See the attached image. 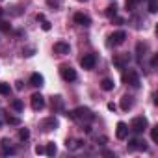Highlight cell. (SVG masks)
<instances>
[{
    "mask_svg": "<svg viewBox=\"0 0 158 158\" xmlns=\"http://www.w3.org/2000/svg\"><path fill=\"white\" fill-rule=\"evenodd\" d=\"M65 115H67L69 119L78 121V123H91V121L95 119V114H93L88 106H78V108L73 110V112H65Z\"/></svg>",
    "mask_w": 158,
    "mask_h": 158,
    "instance_id": "cell-1",
    "label": "cell"
},
{
    "mask_svg": "<svg viewBox=\"0 0 158 158\" xmlns=\"http://www.w3.org/2000/svg\"><path fill=\"white\" fill-rule=\"evenodd\" d=\"M147 127H149V121H147V117L145 115H138V117H134L132 119V123H130V130L134 132V134H141V132H145L147 130Z\"/></svg>",
    "mask_w": 158,
    "mask_h": 158,
    "instance_id": "cell-2",
    "label": "cell"
},
{
    "mask_svg": "<svg viewBox=\"0 0 158 158\" xmlns=\"http://www.w3.org/2000/svg\"><path fill=\"white\" fill-rule=\"evenodd\" d=\"M123 82L127 84V86H132V88H139V76H138V73L134 71V69H127L125 67V73H123Z\"/></svg>",
    "mask_w": 158,
    "mask_h": 158,
    "instance_id": "cell-3",
    "label": "cell"
},
{
    "mask_svg": "<svg viewBox=\"0 0 158 158\" xmlns=\"http://www.w3.org/2000/svg\"><path fill=\"white\" fill-rule=\"evenodd\" d=\"M125 39H127V32L125 30H117V32H114L108 37V47H119V45L125 43Z\"/></svg>",
    "mask_w": 158,
    "mask_h": 158,
    "instance_id": "cell-4",
    "label": "cell"
},
{
    "mask_svg": "<svg viewBox=\"0 0 158 158\" xmlns=\"http://www.w3.org/2000/svg\"><path fill=\"white\" fill-rule=\"evenodd\" d=\"M60 74L65 82H74L76 80V71L71 67V65H61L60 67Z\"/></svg>",
    "mask_w": 158,
    "mask_h": 158,
    "instance_id": "cell-5",
    "label": "cell"
},
{
    "mask_svg": "<svg viewBox=\"0 0 158 158\" xmlns=\"http://www.w3.org/2000/svg\"><path fill=\"white\" fill-rule=\"evenodd\" d=\"M30 104H32V108H34L35 112H39V110L45 108V97H43L41 93H34V95L30 97Z\"/></svg>",
    "mask_w": 158,
    "mask_h": 158,
    "instance_id": "cell-6",
    "label": "cell"
},
{
    "mask_svg": "<svg viewBox=\"0 0 158 158\" xmlns=\"http://www.w3.org/2000/svg\"><path fill=\"white\" fill-rule=\"evenodd\" d=\"M95 63H97V56H95V54H86L84 58H80V65H82V69H86V71L93 69Z\"/></svg>",
    "mask_w": 158,
    "mask_h": 158,
    "instance_id": "cell-7",
    "label": "cell"
},
{
    "mask_svg": "<svg viewBox=\"0 0 158 158\" xmlns=\"http://www.w3.org/2000/svg\"><path fill=\"white\" fill-rule=\"evenodd\" d=\"M41 128H43L45 132H50V130H56V128H58V119H56L54 115H50V117H47V119H43V121H41Z\"/></svg>",
    "mask_w": 158,
    "mask_h": 158,
    "instance_id": "cell-8",
    "label": "cell"
},
{
    "mask_svg": "<svg viewBox=\"0 0 158 158\" xmlns=\"http://www.w3.org/2000/svg\"><path fill=\"white\" fill-rule=\"evenodd\" d=\"M128 125L127 123H123V121H119L117 123V127H115V138L117 139H127L128 138Z\"/></svg>",
    "mask_w": 158,
    "mask_h": 158,
    "instance_id": "cell-9",
    "label": "cell"
},
{
    "mask_svg": "<svg viewBox=\"0 0 158 158\" xmlns=\"http://www.w3.org/2000/svg\"><path fill=\"white\" fill-rule=\"evenodd\" d=\"M69 50H71L69 43H65V41H56L54 43V52L56 54H69Z\"/></svg>",
    "mask_w": 158,
    "mask_h": 158,
    "instance_id": "cell-10",
    "label": "cell"
},
{
    "mask_svg": "<svg viewBox=\"0 0 158 158\" xmlns=\"http://www.w3.org/2000/svg\"><path fill=\"white\" fill-rule=\"evenodd\" d=\"M74 23L76 24H80V26H89L91 24V19L88 17V15H84V13H74Z\"/></svg>",
    "mask_w": 158,
    "mask_h": 158,
    "instance_id": "cell-11",
    "label": "cell"
},
{
    "mask_svg": "<svg viewBox=\"0 0 158 158\" xmlns=\"http://www.w3.org/2000/svg\"><path fill=\"white\" fill-rule=\"evenodd\" d=\"M45 84V78H43V74H39V73H34L32 76H30V86H34V88H41Z\"/></svg>",
    "mask_w": 158,
    "mask_h": 158,
    "instance_id": "cell-12",
    "label": "cell"
},
{
    "mask_svg": "<svg viewBox=\"0 0 158 158\" xmlns=\"http://www.w3.org/2000/svg\"><path fill=\"white\" fill-rule=\"evenodd\" d=\"M127 63H128V56H127V54H123V56L119 54V56H115V58H114V65H115L117 69H125V67H127Z\"/></svg>",
    "mask_w": 158,
    "mask_h": 158,
    "instance_id": "cell-13",
    "label": "cell"
},
{
    "mask_svg": "<svg viewBox=\"0 0 158 158\" xmlns=\"http://www.w3.org/2000/svg\"><path fill=\"white\" fill-rule=\"evenodd\" d=\"M132 106H134V97H132V95H125V97L121 99V110L128 112Z\"/></svg>",
    "mask_w": 158,
    "mask_h": 158,
    "instance_id": "cell-14",
    "label": "cell"
},
{
    "mask_svg": "<svg viewBox=\"0 0 158 158\" xmlns=\"http://www.w3.org/2000/svg\"><path fill=\"white\" fill-rule=\"evenodd\" d=\"M0 143H2V149H4V154H15V152H17V149H15V147H11V145H10V143H11V141H10V139H8V138H4V139H2V141H0Z\"/></svg>",
    "mask_w": 158,
    "mask_h": 158,
    "instance_id": "cell-15",
    "label": "cell"
},
{
    "mask_svg": "<svg viewBox=\"0 0 158 158\" xmlns=\"http://www.w3.org/2000/svg\"><path fill=\"white\" fill-rule=\"evenodd\" d=\"M149 50V45L147 43H138V47H136V52H138V61H141V58L145 56V52Z\"/></svg>",
    "mask_w": 158,
    "mask_h": 158,
    "instance_id": "cell-16",
    "label": "cell"
},
{
    "mask_svg": "<svg viewBox=\"0 0 158 158\" xmlns=\"http://www.w3.org/2000/svg\"><path fill=\"white\" fill-rule=\"evenodd\" d=\"M61 108H63V99H61L60 95L52 97V110H54V112H58V110H61Z\"/></svg>",
    "mask_w": 158,
    "mask_h": 158,
    "instance_id": "cell-17",
    "label": "cell"
},
{
    "mask_svg": "<svg viewBox=\"0 0 158 158\" xmlns=\"http://www.w3.org/2000/svg\"><path fill=\"white\" fill-rule=\"evenodd\" d=\"M114 80H112V78H102V82H101V88L104 89V91H112L114 89Z\"/></svg>",
    "mask_w": 158,
    "mask_h": 158,
    "instance_id": "cell-18",
    "label": "cell"
},
{
    "mask_svg": "<svg viewBox=\"0 0 158 158\" xmlns=\"http://www.w3.org/2000/svg\"><path fill=\"white\" fill-rule=\"evenodd\" d=\"M58 152V147H56V143L54 141H48L47 143V147H45V154H48V156H54Z\"/></svg>",
    "mask_w": 158,
    "mask_h": 158,
    "instance_id": "cell-19",
    "label": "cell"
},
{
    "mask_svg": "<svg viewBox=\"0 0 158 158\" xmlns=\"http://www.w3.org/2000/svg\"><path fill=\"white\" fill-rule=\"evenodd\" d=\"M82 139H67V149H71V151H74V149H78V147H82Z\"/></svg>",
    "mask_w": 158,
    "mask_h": 158,
    "instance_id": "cell-20",
    "label": "cell"
},
{
    "mask_svg": "<svg viewBox=\"0 0 158 158\" xmlns=\"http://www.w3.org/2000/svg\"><path fill=\"white\" fill-rule=\"evenodd\" d=\"M104 15H106V17H110V19H112V17H115V15H117V4H115V2H114V4H110V6L106 8Z\"/></svg>",
    "mask_w": 158,
    "mask_h": 158,
    "instance_id": "cell-21",
    "label": "cell"
},
{
    "mask_svg": "<svg viewBox=\"0 0 158 158\" xmlns=\"http://www.w3.org/2000/svg\"><path fill=\"white\" fill-rule=\"evenodd\" d=\"M11 93V88H10V84H6V82H0V95H10Z\"/></svg>",
    "mask_w": 158,
    "mask_h": 158,
    "instance_id": "cell-22",
    "label": "cell"
},
{
    "mask_svg": "<svg viewBox=\"0 0 158 158\" xmlns=\"http://www.w3.org/2000/svg\"><path fill=\"white\" fill-rule=\"evenodd\" d=\"M11 108H13L15 112H23V108H24V104H23V101H21V99H15V101L11 102Z\"/></svg>",
    "mask_w": 158,
    "mask_h": 158,
    "instance_id": "cell-23",
    "label": "cell"
},
{
    "mask_svg": "<svg viewBox=\"0 0 158 158\" xmlns=\"http://www.w3.org/2000/svg\"><path fill=\"white\" fill-rule=\"evenodd\" d=\"M30 138V130L28 128H19V139L21 141H26Z\"/></svg>",
    "mask_w": 158,
    "mask_h": 158,
    "instance_id": "cell-24",
    "label": "cell"
},
{
    "mask_svg": "<svg viewBox=\"0 0 158 158\" xmlns=\"http://www.w3.org/2000/svg\"><path fill=\"white\" fill-rule=\"evenodd\" d=\"M138 143H139V139L132 138V139H128V145H127V149L132 152V151H136V149H138Z\"/></svg>",
    "mask_w": 158,
    "mask_h": 158,
    "instance_id": "cell-25",
    "label": "cell"
},
{
    "mask_svg": "<svg viewBox=\"0 0 158 158\" xmlns=\"http://www.w3.org/2000/svg\"><path fill=\"white\" fill-rule=\"evenodd\" d=\"M149 13H156L158 11V0H149Z\"/></svg>",
    "mask_w": 158,
    "mask_h": 158,
    "instance_id": "cell-26",
    "label": "cell"
},
{
    "mask_svg": "<svg viewBox=\"0 0 158 158\" xmlns=\"http://www.w3.org/2000/svg\"><path fill=\"white\" fill-rule=\"evenodd\" d=\"M151 139H152L154 143L158 141V127H152V128H151Z\"/></svg>",
    "mask_w": 158,
    "mask_h": 158,
    "instance_id": "cell-27",
    "label": "cell"
},
{
    "mask_svg": "<svg viewBox=\"0 0 158 158\" xmlns=\"http://www.w3.org/2000/svg\"><path fill=\"white\" fill-rule=\"evenodd\" d=\"M6 121H8L10 125H21V119H19V117H11V115H8Z\"/></svg>",
    "mask_w": 158,
    "mask_h": 158,
    "instance_id": "cell-28",
    "label": "cell"
},
{
    "mask_svg": "<svg viewBox=\"0 0 158 158\" xmlns=\"http://www.w3.org/2000/svg\"><path fill=\"white\" fill-rule=\"evenodd\" d=\"M139 2V0H127L125 2V6H127V10H134V6Z\"/></svg>",
    "mask_w": 158,
    "mask_h": 158,
    "instance_id": "cell-29",
    "label": "cell"
},
{
    "mask_svg": "<svg viewBox=\"0 0 158 158\" xmlns=\"http://www.w3.org/2000/svg\"><path fill=\"white\" fill-rule=\"evenodd\" d=\"M10 28H11V26H10L8 23H4V21H0V30H2V32H10Z\"/></svg>",
    "mask_w": 158,
    "mask_h": 158,
    "instance_id": "cell-30",
    "label": "cell"
},
{
    "mask_svg": "<svg viewBox=\"0 0 158 158\" xmlns=\"http://www.w3.org/2000/svg\"><path fill=\"white\" fill-rule=\"evenodd\" d=\"M41 28H43V30H45V32H48V30H50V28H52V24H50V23H48V21H43V23H41Z\"/></svg>",
    "mask_w": 158,
    "mask_h": 158,
    "instance_id": "cell-31",
    "label": "cell"
},
{
    "mask_svg": "<svg viewBox=\"0 0 158 158\" xmlns=\"http://www.w3.org/2000/svg\"><path fill=\"white\" fill-rule=\"evenodd\" d=\"M35 48H23V56H34Z\"/></svg>",
    "mask_w": 158,
    "mask_h": 158,
    "instance_id": "cell-32",
    "label": "cell"
},
{
    "mask_svg": "<svg viewBox=\"0 0 158 158\" xmlns=\"http://www.w3.org/2000/svg\"><path fill=\"white\" fill-rule=\"evenodd\" d=\"M35 152H37V154H43V152H45V147H43V145H35Z\"/></svg>",
    "mask_w": 158,
    "mask_h": 158,
    "instance_id": "cell-33",
    "label": "cell"
},
{
    "mask_svg": "<svg viewBox=\"0 0 158 158\" xmlns=\"http://www.w3.org/2000/svg\"><path fill=\"white\" fill-rule=\"evenodd\" d=\"M15 88H17V89L21 91V89L24 88V82H21V80H17V82H15Z\"/></svg>",
    "mask_w": 158,
    "mask_h": 158,
    "instance_id": "cell-34",
    "label": "cell"
},
{
    "mask_svg": "<svg viewBox=\"0 0 158 158\" xmlns=\"http://www.w3.org/2000/svg\"><path fill=\"white\" fill-rule=\"evenodd\" d=\"M156 63H158V56L154 54V56H152V60H151V65H152V67H156Z\"/></svg>",
    "mask_w": 158,
    "mask_h": 158,
    "instance_id": "cell-35",
    "label": "cell"
},
{
    "mask_svg": "<svg viewBox=\"0 0 158 158\" xmlns=\"http://www.w3.org/2000/svg\"><path fill=\"white\" fill-rule=\"evenodd\" d=\"M108 110H110V112H115V110H117V106H115L114 102H108Z\"/></svg>",
    "mask_w": 158,
    "mask_h": 158,
    "instance_id": "cell-36",
    "label": "cell"
},
{
    "mask_svg": "<svg viewBox=\"0 0 158 158\" xmlns=\"http://www.w3.org/2000/svg\"><path fill=\"white\" fill-rule=\"evenodd\" d=\"M97 143H99V145H104V143H106V138H104V136L97 138Z\"/></svg>",
    "mask_w": 158,
    "mask_h": 158,
    "instance_id": "cell-37",
    "label": "cell"
},
{
    "mask_svg": "<svg viewBox=\"0 0 158 158\" xmlns=\"http://www.w3.org/2000/svg\"><path fill=\"white\" fill-rule=\"evenodd\" d=\"M35 19H37L39 23H43V21H45V15H43V13H37V15H35Z\"/></svg>",
    "mask_w": 158,
    "mask_h": 158,
    "instance_id": "cell-38",
    "label": "cell"
},
{
    "mask_svg": "<svg viewBox=\"0 0 158 158\" xmlns=\"http://www.w3.org/2000/svg\"><path fill=\"white\" fill-rule=\"evenodd\" d=\"M102 154H104V156H115V154H114V152H110V151H104Z\"/></svg>",
    "mask_w": 158,
    "mask_h": 158,
    "instance_id": "cell-39",
    "label": "cell"
},
{
    "mask_svg": "<svg viewBox=\"0 0 158 158\" xmlns=\"http://www.w3.org/2000/svg\"><path fill=\"white\" fill-rule=\"evenodd\" d=\"M78 2H88V0H78Z\"/></svg>",
    "mask_w": 158,
    "mask_h": 158,
    "instance_id": "cell-40",
    "label": "cell"
},
{
    "mask_svg": "<svg viewBox=\"0 0 158 158\" xmlns=\"http://www.w3.org/2000/svg\"><path fill=\"white\" fill-rule=\"evenodd\" d=\"M2 13H4V11H2V10H0V17H2Z\"/></svg>",
    "mask_w": 158,
    "mask_h": 158,
    "instance_id": "cell-41",
    "label": "cell"
},
{
    "mask_svg": "<svg viewBox=\"0 0 158 158\" xmlns=\"http://www.w3.org/2000/svg\"><path fill=\"white\" fill-rule=\"evenodd\" d=\"M0 125H2V121H0Z\"/></svg>",
    "mask_w": 158,
    "mask_h": 158,
    "instance_id": "cell-42",
    "label": "cell"
}]
</instances>
